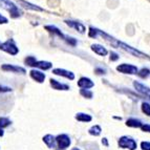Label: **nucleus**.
I'll list each match as a JSON object with an SVG mask.
<instances>
[{"mask_svg": "<svg viewBox=\"0 0 150 150\" xmlns=\"http://www.w3.org/2000/svg\"><path fill=\"white\" fill-rule=\"evenodd\" d=\"M0 8L8 11L10 13L11 17L14 18V19H17V18L22 16V11L19 8L18 5H16L11 0H0Z\"/></svg>", "mask_w": 150, "mask_h": 150, "instance_id": "obj_1", "label": "nucleus"}, {"mask_svg": "<svg viewBox=\"0 0 150 150\" xmlns=\"http://www.w3.org/2000/svg\"><path fill=\"white\" fill-rule=\"evenodd\" d=\"M0 50L5 52V53L10 54L12 56H16L19 53V47L17 46V44L15 43L14 39H8L5 42L0 44Z\"/></svg>", "mask_w": 150, "mask_h": 150, "instance_id": "obj_2", "label": "nucleus"}, {"mask_svg": "<svg viewBox=\"0 0 150 150\" xmlns=\"http://www.w3.org/2000/svg\"><path fill=\"white\" fill-rule=\"evenodd\" d=\"M119 146L121 148H125V149L129 150H134L137 149V142L133 139L128 138V137H122L119 140Z\"/></svg>", "mask_w": 150, "mask_h": 150, "instance_id": "obj_3", "label": "nucleus"}, {"mask_svg": "<svg viewBox=\"0 0 150 150\" xmlns=\"http://www.w3.org/2000/svg\"><path fill=\"white\" fill-rule=\"evenodd\" d=\"M117 70L122 74H128V75H137L139 71L138 67L132 64H127V63H123L117 66Z\"/></svg>", "mask_w": 150, "mask_h": 150, "instance_id": "obj_4", "label": "nucleus"}, {"mask_svg": "<svg viewBox=\"0 0 150 150\" xmlns=\"http://www.w3.org/2000/svg\"><path fill=\"white\" fill-rule=\"evenodd\" d=\"M18 3L25 10L33 11V12H44L43 8H41V6H39L37 4H34V3L30 2V1H26V0H19Z\"/></svg>", "mask_w": 150, "mask_h": 150, "instance_id": "obj_5", "label": "nucleus"}, {"mask_svg": "<svg viewBox=\"0 0 150 150\" xmlns=\"http://www.w3.org/2000/svg\"><path fill=\"white\" fill-rule=\"evenodd\" d=\"M64 22H65V24L68 25L69 28H75L76 30H78V32L81 33V34H84V33L86 32L85 25L83 24V23L79 22V21H76V20H65Z\"/></svg>", "mask_w": 150, "mask_h": 150, "instance_id": "obj_6", "label": "nucleus"}, {"mask_svg": "<svg viewBox=\"0 0 150 150\" xmlns=\"http://www.w3.org/2000/svg\"><path fill=\"white\" fill-rule=\"evenodd\" d=\"M56 142L58 143V146L61 149H65L70 145V139L67 134H60L56 138Z\"/></svg>", "mask_w": 150, "mask_h": 150, "instance_id": "obj_7", "label": "nucleus"}, {"mask_svg": "<svg viewBox=\"0 0 150 150\" xmlns=\"http://www.w3.org/2000/svg\"><path fill=\"white\" fill-rule=\"evenodd\" d=\"M1 69L5 70V71H11V73H17V74H25L26 70L25 68L18 66V65H13V64H3L1 66Z\"/></svg>", "mask_w": 150, "mask_h": 150, "instance_id": "obj_8", "label": "nucleus"}, {"mask_svg": "<svg viewBox=\"0 0 150 150\" xmlns=\"http://www.w3.org/2000/svg\"><path fill=\"white\" fill-rule=\"evenodd\" d=\"M53 74L57 76H61V77H64L66 79H69V80H74L75 79V74L69 71V70H66L64 68H55L53 69Z\"/></svg>", "mask_w": 150, "mask_h": 150, "instance_id": "obj_9", "label": "nucleus"}, {"mask_svg": "<svg viewBox=\"0 0 150 150\" xmlns=\"http://www.w3.org/2000/svg\"><path fill=\"white\" fill-rule=\"evenodd\" d=\"M78 86L81 87L82 89H89V88H91V87L95 86V83L90 80L89 78L82 77L80 80L78 81Z\"/></svg>", "mask_w": 150, "mask_h": 150, "instance_id": "obj_10", "label": "nucleus"}, {"mask_svg": "<svg viewBox=\"0 0 150 150\" xmlns=\"http://www.w3.org/2000/svg\"><path fill=\"white\" fill-rule=\"evenodd\" d=\"M44 28L47 30L48 33H50L52 35H55V36H57V37L61 38L62 40H64V39H65V35L63 34L62 32H61L60 30H59V28H57V26H56V25H52V24L45 25Z\"/></svg>", "mask_w": 150, "mask_h": 150, "instance_id": "obj_11", "label": "nucleus"}, {"mask_svg": "<svg viewBox=\"0 0 150 150\" xmlns=\"http://www.w3.org/2000/svg\"><path fill=\"white\" fill-rule=\"evenodd\" d=\"M30 75L33 80H35L36 82H38V83H42V82H44V80H45V74L40 71V70L32 69L30 71Z\"/></svg>", "mask_w": 150, "mask_h": 150, "instance_id": "obj_12", "label": "nucleus"}, {"mask_svg": "<svg viewBox=\"0 0 150 150\" xmlns=\"http://www.w3.org/2000/svg\"><path fill=\"white\" fill-rule=\"evenodd\" d=\"M133 86H134L135 89L138 90L139 93L150 97V88L149 87H147V86H145L144 84H142V83H140V82H137V81L133 82Z\"/></svg>", "mask_w": 150, "mask_h": 150, "instance_id": "obj_13", "label": "nucleus"}, {"mask_svg": "<svg viewBox=\"0 0 150 150\" xmlns=\"http://www.w3.org/2000/svg\"><path fill=\"white\" fill-rule=\"evenodd\" d=\"M91 50L95 52L97 55L103 56V57H104V56H107V54H108V50L101 44H93L91 45Z\"/></svg>", "mask_w": 150, "mask_h": 150, "instance_id": "obj_14", "label": "nucleus"}, {"mask_svg": "<svg viewBox=\"0 0 150 150\" xmlns=\"http://www.w3.org/2000/svg\"><path fill=\"white\" fill-rule=\"evenodd\" d=\"M50 85L54 89L57 90H68L69 89V86L66 85V84H63V83H60L59 81L55 80V79H50Z\"/></svg>", "mask_w": 150, "mask_h": 150, "instance_id": "obj_15", "label": "nucleus"}, {"mask_svg": "<svg viewBox=\"0 0 150 150\" xmlns=\"http://www.w3.org/2000/svg\"><path fill=\"white\" fill-rule=\"evenodd\" d=\"M34 67H37L42 70H48L53 67V64L48 61H36V63L34 64Z\"/></svg>", "mask_w": 150, "mask_h": 150, "instance_id": "obj_16", "label": "nucleus"}, {"mask_svg": "<svg viewBox=\"0 0 150 150\" xmlns=\"http://www.w3.org/2000/svg\"><path fill=\"white\" fill-rule=\"evenodd\" d=\"M43 141L45 142V144L48 146L50 148H54L55 147V142H56V139L54 138L52 134H47L45 135L44 138H43Z\"/></svg>", "mask_w": 150, "mask_h": 150, "instance_id": "obj_17", "label": "nucleus"}, {"mask_svg": "<svg viewBox=\"0 0 150 150\" xmlns=\"http://www.w3.org/2000/svg\"><path fill=\"white\" fill-rule=\"evenodd\" d=\"M126 125L129 126V127H134V128H139L142 127V122L140 120H137V119H129L126 122Z\"/></svg>", "mask_w": 150, "mask_h": 150, "instance_id": "obj_18", "label": "nucleus"}, {"mask_svg": "<svg viewBox=\"0 0 150 150\" xmlns=\"http://www.w3.org/2000/svg\"><path fill=\"white\" fill-rule=\"evenodd\" d=\"M76 119L80 122H90L91 121V117L89 115H86V113H78L76 115Z\"/></svg>", "mask_w": 150, "mask_h": 150, "instance_id": "obj_19", "label": "nucleus"}, {"mask_svg": "<svg viewBox=\"0 0 150 150\" xmlns=\"http://www.w3.org/2000/svg\"><path fill=\"white\" fill-rule=\"evenodd\" d=\"M64 41H65L66 43H67V44H69L70 46H76V45L78 44L77 39H75L74 37H70V36H66V35H65Z\"/></svg>", "mask_w": 150, "mask_h": 150, "instance_id": "obj_20", "label": "nucleus"}, {"mask_svg": "<svg viewBox=\"0 0 150 150\" xmlns=\"http://www.w3.org/2000/svg\"><path fill=\"white\" fill-rule=\"evenodd\" d=\"M25 64L28 65V66H30V67H34V64L36 63V58L34 56H28V57L25 58Z\"/></svg>", "mask_w": 150, "mask_h": 150, "instance_id": "obj_21", "label": "nucleus"}, {"mask_svg": "<svg viewBox=\"0 0 150 150\" xmlns=\"http://www.w3.org/2000/svg\"><path fill=\"white\" fill-rule=\"evenodd\" d=\"M101 131H102V130H101V127H100V126H98V125L93 126V127L89 129V133H90V134H91V135H96V137H97V135H100Z\"/></svg>", "mask_w": 150, "mask_h": 150, "instance_id": "obj_22", "label": "nucleus"}, {"mask_svg": "<svg viewBox=\"0 0 150 150\" xmlns=\"http://www.w3.org/2000/svg\"><path fill=\"white\" fill-rule=\"evenodd\" d=\"M150 75V69L148 68H142L138 71V76H140L141 78H147Z\"/></svg>", "mask_w": 150, "mask_h": 150, "instance_id": "obj_23", "label": "nucleus"}, {"mask_svg": "<svg viewBox=\"0 0 150 150\" xmlns=\"http://www.w3.org/2000/svg\"><path fill=\"white\" fill-rule=\"evenodd\" d=\"M80 93L84 98H87V99H91V98H93V91H90L89 89H81Z\"/></svg>", "mask_w": 150, "mask_h": 150, "instance_id": "obj_24", "label": "nucleus"}, {"mask_svg": "<svg viewBox=\"0 0 150 150\" xmlns=\"http://www.w3.org/2000/svg\"><path fill=\"white\" fill-rule=\"evenodd\" d=\"M11 124V121L8 118H0V128L8 127Z\"/></svg>", "mask_w": 150, "mask_h": 150, "instance_id": "obj_25", "label": "nucleus"}, {"mask_svg": "<svg viewBox=\"0 0 150 150\" xmlns=\"http://www.w3.org/2000/svg\"><path fill=\"white\" fill-rule=\"evenodd\" d=\"M142 110H143V112H145V115H150V104L144 102L142 104Z\"/></svg>", "mask_w": 150, "mask_h": 150, "instance_id": "obj_26", "label": "nucleus"}, {"mask_svg": "<svg viewBox=\"0 0 150 150\" xmlns=\"http://www.w3.org/2000/svg\"><path fill=\"white\" fill-rule=\"evenodd\" d=\"M119 58H120V56H119L117 53H115V52H111V53H110V60L111 61L119 60Z\"/></svg>", "mask_w": 150, "mask_h": 150, "instance_id": "obj_27", "label": "nucleus"}, {"mask_svg": "<svg viewBox=\"0 0 150 150\" xmlns=\"http://www.w3.org/2000/svg\"><path fill=\"white\" fill-rule=\"evenodd\" d=\"M8 19L5 16H3L2 14H0V24H8Z\"/></svg>", "mask_w": 150, "mask_h": 150, "instance_id": "obj_28", "label": "nucleus"}, {"mask_svg": "<svg viewBox=\"0 0 150 150\" xmlns=\"http://www.w3.org/2000/svg\"><path fill=\"white\" fill-rule=\"evenodd\" d=\"M141 147L143 150H150V143L149 142H142Z\"/></svg>", "mask_w": 150, "mask_h": 150, "instance_id": "obj_29", "label": "nucleus"}, {"mask_svg": "<svg viewBox=\"0 0 150 150\" xmlns=\"http://www.w3.org/2000/svg\"><path fill=\"white\" fill-rule=\"evenodd\" d=\"M8 91H12V88L8 87V86L0 85V93H8Z\"/></svg>", "mask_w": 150, "mask_h": 150, "instance_id": "obj_30", "label": "nucleus"}, {"mask_svg": "<svg viewBox=\"0 0 150 150\" xmlns=\"http://www.w3.org/2000/svg\"><path fill=\"white\" fill-rule=\"evenodd\" d=\"M96 73H97L98 75H105V74H106V70L103 69V68L98 67V68H96Z\"/></svg>", "mask_w": 150, "mask_h": 150, "instance_id": "obj_31", "label": "nucleus"}, {"mask_svg": "<svg viewBox=\"0 0 150 150\" xmlns=\"http://www.w3.org/2000/svg\"><path fill=\"white\" fill-rule=\"evenodd\" d=\"M142 130L143 131H146V132H150V125L149 124H146V125H142Z\"/></svg>", "mask_w": 150, "mask_h": 150, "instance_id": "obj_32", "label": "nucleus"}, {"mask_svg": "<svg viewBox=\"0 0 150 150\" xmlns=\"http://www.w3.org/2000/svg\"><path fill=\"white\" fill-rule=\"evenodd\" d=\"M102 144H104V145H105V146H108V142H107V139H105V138L103 139V140H102Z\"/></svg>", "mask_w": 150, "mask_h": 150, "instance_id": "obj_33", "label": "nucleus"}, {"mask_svg": "<svg viewBox=\"0 0 150 150\" xmlns=\"http://www.w3.org/2000/svg\"><path fill=\"white\" fill-rule=\"evenodd\" d=\"M3 133H4V132H3V129H2V128H0V137H2Z\"/></svg>", "mask_w": 150, "mask_h": 150, "instance_id": "obj_34", "label": "nucleus"}, {"mask_svg": "<svg viewBox=\"0 0 150 150\" xmlns=\"http://www.w3.org/2000/svg\"><path fill=\"white\" fill-rule=\"evenodd\" d=\"M71 150H81V149H79V148H74V149H71Z\"/></svg>", "mask_w": 150, "mask_h": 150, "instance_id": "obj_35", "label": "nucleus"}, {"mask_svg": "<svg viewBox=\"0 0 150 150\" xmlns=\"http://www.w3.org/2000/svg\"><path fill=\"white\" fill-rule=\"evenodd\" d=\"M149 98H150V97H149Z\"/></svg>", "mask_w": 150, "mask_h": 150, "instance_id": "obj_36", "label": "nucleus"}]
</instances>
